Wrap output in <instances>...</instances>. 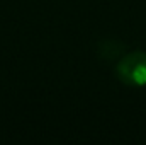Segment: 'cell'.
<instances>
[{
    "label": "cell",
    "mask_w": 146,
    "mask_h": 145,
    "mask_svg": "<svg viewBox=\"0 0 146 145\" xmlns=\"http://www.w3.org/2000/svg\"><path fill=\"white\" fill-rule=\"evenodd\" d=\"M115 73L121 82L131 87H143L146 85V53L145 51H133L124 55L117 65Z\"/></svg>",
    "instance_id": "1"
}]
</instances>
